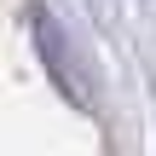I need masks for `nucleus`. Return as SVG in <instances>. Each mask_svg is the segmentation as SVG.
<instances>
[{
  "label": "nucleus",
  "mask_w": 156,
  "mask_h": 156,
  "mask_svg": "<svg viewBox=\"0 0 156 156\" xmlns=\"http://www.w3.org/2000/svg\"><path fill=\"white\" fill-rule=\"evenodd\" d=\"M29 29H35V46H41V58H46V75H52V87H58L64 98H75V104H81V81H75V52H69V41H64L58 17H52L46 6H35V12H29Z\"/></svg>",
  "instance_id": "1"
}]
</instances>
